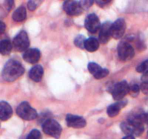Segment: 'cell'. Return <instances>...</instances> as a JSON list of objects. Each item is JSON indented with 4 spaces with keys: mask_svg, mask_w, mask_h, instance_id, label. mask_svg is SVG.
Wrapping results in <instances>:
<instances>
[{
    "mask_svg": "<svg viewBox=\"0 0 148 139\" xmlns=\"http://www.w3.org/2000/svg\"><path fill=\"white\" fill-rule=\"evenodd\" d=\"M140 119L143 123L148 125V114H140Z\"/></svg>",
    "mask_w": 148,
    "mask_h": 139,
    "instance_id": "obj_30",
    "label": "cell"
},
{
    "mask_svg": "<svg viewBox=\"0 0 148 139\" xmlns=\"http://www.w3.org/2000/svg\"><path fill=\"white\" fill-rule=\"evenodd\" d=\"M27 17L26 10L23 6L19 7L12 14V19L16 22H22L25 20Z\"/></svg>",
    "mask_w": 148,
    "mask_h": 139,
    "instance_id": "obj_19",
    "label": "cell"
},
{
    "mask_svg": "<svg viewBox=\"0 0 148 139\" xmlns=\"http://www.w3.org/2000/svg\"><path fill=\"white\" fill-rule=\"evenodd\" d=\"M111 2V1H107V0H98L96 1V4H98L100 7H105V6L108 5L109 3Z\"/></svg>",
    "mask_w": 148,
    "mask_h": 139,
    "instance_id": "obj_29",
    "label": "cell"
},
{
    "mask_svg": "<svg viewBox=\"0 0 148 139\" xmlns=\"http://www.w3.org/2000/svg\"><path fill=\"white\" fill-rule=\"evenodd\" d=\"M99 41L95 38H89L86 39L85 43V49L90 52H95L99 48Z\"/></svg>",
    "mask_w": 148,
    "mask_h": 139,
    "instance_id": "obj_18",
    "label": "cell"
},
{
    "mask_svg": "<svg viewBox=\"0 0 148 139\" xmlns=\"http://www.w3.org/2000/svg\"><path fill=\"white\" fill-rule=\"evenodd\" d=\"M24 72V67L20 62L15 59H11L4 65L2 71V77L5 81L12 82L20 78Z\"/></svg>",
    "mask_w": 148,
    "mask_h": 139,
    "instance_id": "obj_2",
    "label": "cell"
},
{
    "mask_svg": "<svg viewBox=\"0 0 148 139\" xmlns=\"http://www.w3.org/2000/svg\"><path fill=\"white\" fill-rule=\"evenodd\" d=\"M42 128L45 133L55 138H59L62 131L60 124L57 121L52 119L44 121L42 125Z\"/></svg>",
    "mask_w": 148,
    "mask_h": 139,
    "instance_id": "obj_3",
    "label": "cell"
},
{
    "mask_svg": "<svg viewBox=\"0 0 148 139\" xmlns=\"http://www.w3.org/2000/svg\"><path fill=\"white\" fill-rule=\"evenodd\" d=\"M13 46L19 52H25L30 46V41L27 33L24 30L20 31L13 39Z\"/></svg>",
    "mask_w": 148,
    "mask_h": 139,
    "instance_id": "obj_5",
    "label": "cell"
},
{
    "mask_svg": "<svg viewBox=\"0 0 148 139\" xmlns=\"http://www.w3.org/2000/svg\"><path fill=\"white\" fill-rule=\"evenodd\" d=\"M63 9L66 13L71 16H77L82 14L83 9L79 1H66L63 4Z\"/></svg>",
    "mask_w": 148,
    "mask_h": 139,
    "instance_id": "obj_8",
    "label": "cell"
},
{
    "mask_svg": "<svg viewBox=\"0 0 148 139\" xmlns=\"http://www.w3.org/2000/svg\"><path fill=\"white\" fill-rule=\"evenodd\" d=\"M140 90L145 95H148V83H142L140 85Z\"/></svg>",
    "mask_w": 148,
    "mask_h": 139,
    "instance_id": "obj_26",
    "label": "cell"
},
{
    "mask_svg": "<svg viewBox=\"0 0 148 139\" xmlns=\"http://www.w3.org/2000/svg\"><path fill=\"white\" fill-rule=\"evenodd\" d=\"M141 80L143 83H148V72L143 74L141 78Z\"/></svg>",
    "mask_w": 148,
    "mask_h": 139,
    "instance_id": "obj_32",
    "label": "cell"
},
{
    "mask_svg": "<svg viewBox=\"0 0 148 139\" xmlns=\"http://www.w3.org/2000/svg\"><path fill=\"white\" fill-rule=\"evenodd\" d=\"M124 106H125V103L122 102V101L111 104L107 109V114L110 117H116L119 114L120 110Z\"/></svg>",
    "mask_w": 148,
    "mask_h": 139,
    "instance_id": "obj_17",
    "label": "cell"
},
{
    "mask_svg": "<svg viewBox=\"0 0 148 139\" xmlns=\"http://www.w3.org/2000/svg\"><path fill=\"white\" fill-rule=\"evenodd\" d=\"M89 72L92 74L95 79H102L106 78L109 73L108 69H104L95 62H90L88 65Z\"/></svg>",
    "mask_w": 148,
    "mask_h": 139,
    "instance_id": "obj_11",
    "label": "cell"
},
{
    "mask_svg": "<svg viewBox=\"0 0 148 139\" xmlns=\"http://www.w3.org/2000/svg\"><path fill=\"white\" fill-rule=\"evenodd\" d=\"M5 29H6L5 24H4L2 21H1L0 22V33L2 34V33L4 32V30H5Z\"/></svg>",
    "mask_w": 148,
    "mask_h": 139,
    "instance_id": "obj_31",
    "label": "cell"
},
{
    "mask_svg": "<svg viewBox=\"0 0 148 139\" xmlns=\"http://www.w3.org/2000/svg\"><path fill=\"white\" fill-rule=\"evenodd\" d=\"M85 38L82 35H79L75 39V46H77L79 49H84L85 48Z\"/></svg>",
    "mask_w": 148,
    "mask_h": 139,
    "instance_id": "obj_21",
    "label": "cell"
},
{
    "mask_svg": "<svg viewBox=\"0 0 148 139\" xmlns=\"http://www.w3.org/2000/svg\"><path fill=\"white\" fill-rule=\"evenodd\" d=\"M85 27L92 33H95L101 29V22L95 14H90L87 16L85 20Z\"/></svg>",
    "mask_w": 148,
    "mask_h": 139,
    "instance_id": "obj_9",
    "label": "cell"
},
{
    "mask_svg": "<svg viewBox=\"0 0 148 139\" xmlns=\"http://www.w3.org/2000/svg\"><path fill=\"white\" fill-rule=\"evenodd\" d=\"M130 87L126 81H121L116 84L111 90V94L114 99L119 101L124 98L127 94L130 93Z\"/></svg>",
    "mask_w": 148,
    "mask_h": 139,
    "instance_id": "obj_7",
    "label": "cell"
},
{
    "mask_svg": "<svg viewBox=\"0 0 148 139\" xmlns=\"http://www.w3.org/2000/svg\"><path fill=\"white\" fill-rule=\"evenodd\" d=\"M17 115L25 120H33L37 117V111L27 102H22L16 109Z\"/></svg>",
    "mask_w": 148,
    "mask_h": 139,
    "instance_id": "obj_4",
    "label": "cell"
},
{
    "mask_svg": "<svg viewBox=\"0 0 148 139\" xmlns=\"http://www.w3.org/2000/svg\"><path fill=\"white\" fill-rule=\"evenodd\" d=\"M122 139H135V138H134V136H125V137H124V138H123Z\"/></svg>",
    "mask_w": 148,
    "mask_h": 139,
    "instance_id": "obj_33",
    "label": "cell"
},
{
    "mask_svg": "<svg viewBox=\"0 0 148 139\" xmlns=\"http://www.w3.org/2000/svg\"><path fill=\"white\" fill-rule=\"evenodd\" d=\"M137 71L140 73H146L148 72V59L145 60V62H142L140 65H138L137 67Z\"/></svg>",
    "mask_w": 148,
    "mask_h": 139,
    "instance_id": "obj_22",
    "label": "cell"
},
{
    "mask_svg": "<svg viewBox=\"0 0 148 139\" xmlns=\"http://www.w3.org/2000/svg\"><path fill=\"white\" fill-rule=\"evenodd\" d=\"M12 109L10 104L5 101L0 102V119L2 121L7 120L12 117Z\"/></svg>",
    "mask_w": 148,
    "mask_h": 139,
    "instance_id": "obj_16",
    "label": "cell"
},
{
    "mask_svg": "<svg viewBox=\"0 0 148 139\" xmlns=\"http://www.w3.org/2000/svg\"><path fill=\"white\" fill-rule=\"evenodd\" d=\"M27 7H28V9L30 11H33V10H36V7H37V4H36V1H29L28 2H27Z\"/></svg>",
    "mask_w": 148,
    "mask_h": 139,
    "instance_id": "obj_27",
    "label": "cell"
},
{
    "mask_svg": "<svg viewBox=\"0 0 148 139\" xmlns=\"http://www.w3.org/2000/svg\"><path fill=\"white\" fill-rule=\"evenodd\" d=\"M4 4H5L6 9H7L8 11H10L14 6V1L12 0H7V1H4Z\"/></svg>",
    "mask_w": 148,
    "mask_h": 139,
    "instance_id": "obj_28",
    "label": "cell"
},
{
    "mask_svg": "<svg viewBox=\"0 0 148 139\" xmlns=\"http://www.w3.org/2000/svg\"><path fill=\"white\" fill-rule=\"evenodd\" d=\"M80 5L83 10H86V9L90 8L91 6L93 4V1L92 0H83V1H79Z\"/></svg>",
    "mask_w": 148,
    "mask_h": 139,
    "instance_id": "obj_24",
    "label": "cell"
},
{
    "mask_svg": "<svg viewBox=\"0 0 148 139\" xmlns=\"http://www.w3.org/2000/svg\"><path fill=\"white\" fill-rule=\"evenodd\" d=\"M126 30V22L123 18H119L112 23L111 36L114 39H119L123 36Z\"/></svg>",
    "mask_w": 148,
    "mask_h": 139,
    "instance_id": "obj_10",
    "label": "cell"
},
{
    "mask_svg": "<svg viewBox=\"0 0 148 139\" xmlns=\"http://www.w3.org/2000/svg\"><path fill=\"white\" fill-rule=\"evenodd\" d=\"M43 75V68L41 65H36L30 69L29 77L34 82H40Z\"/></svg>",
    "mask_w": 148,
    "mask_h": 139,
    "instance_id": "obj_15",
    "label": "cell"
},
{
    "mask_svg": "<svg viewBox=\"0 0 148 139\" xmlns=\"http://www.w3.org/2000/svg\"><path fill=\"white\" fill-rule=\"evenodd\" d=\"M111 27L112 23L111 22H106L101 25L99 33V42L101 43H106L109 41L111 36Z\"/></svg>",
    "mask_w": 148,
    "mask_h": 139,
    "instance_id": "obj_13",
    "label": "cell"
},
{
    "mask_svg": "<svg viewBox=\"0 0 148 139\" xmlns=\"http://www.w3.org/2000/svg\"><path fill=\"white\" fill-rule=\"evenodd\" d=\"M12 44L8 39H4L0 42V52L2 55H7L11 52Z\"/></svg>",
    "mask_w": 148,
    "mask_h": 139,
    "instance_id": "obj_20",
    "label": "cell"
},
{
    "mask_svg": "<svg viewBox=\"0 0 148 139\" xmlns=\"http://www.w3.org/2000/svg\"><path fill=\"white\" fill-rule=\"evenodd\" d=\"M140 91V85H137V84H134V85H132L130 87V92H131L133 96H137L139 94Z\"/></svg>",
    "mask_w": 148,
    "mask_h": 139,
    "instance_id": "obj_25",
    "label": "cell"
},
{
    "mask_svg": "<svg viewBox=\"0 0 148 139\" xmlns=\"http://www.w3.org/2000/svg\"><path fill=\"white\" fill-rule=\"evenodd\" d=\"M121 130L127 136H140L144 132V123L140 119V114L132 116L127 121L123 122L120 125Z\"/></svg>",
    "mask_w": 148,
    "mask_h": 139,
    "instance_id": "obj_1",
    "label": "cell"
},
{
    "mask_svg": "<svg viewBox=\"0 0 148 139\" xmlns=\"http://www.w3.org/2000/svg\"><path fill=\"white\" fill-rule=\"evenodd\" d=\"M42 136L40 131L36 129L31 130L28 135H27L26 139H41Z\"/></svg>",
    "mask_w": 148,
    "mask_h": 139,
    "instance_id": "obj_23",
    "label": "cell"
},
{
    "mask_svg": "<svg viewBox=\"0 0 148 139\" xmlns=\"http://www.w3.org/2000/svg\"><path fill=\"white\" fill-rule=\"evenodd\" d=\"M66 124L73 128H82L86 125V120L82 117L74 114H67L66 117Z\"/></svg>",
    "mask_w": 148,
    "mask_h": 139,
    "instance_id": "obj_12",
    "label": "cell"
},
{
    "mask_svg": "<svg viewBox=\"0 0 148 139\" xmlns=\"http://www.w3.org/2000/svg\"><path fill=\"white\" fill-rule=\"evenodd\" d=\"M147 134H148V131H147Z\"/></svg>",
    "mask_w": 148,
    "mask_h": 139,
    "instance_id": "obj_34",
    "label": "cell"
},
{
    "mask_svg": "<svg viewBox=\"0 0 148 139\" xmlns=\"http://www.w3.org/2000/svg\"><path fill=\"white\" fill-rule=\"evenodd\" d=\"M23 57L25 62L30 64H36L40 58V52L37 49H29L24 52Z\"/></svg>",
    "mask_w": 148,
    "mask_h": 139,
    "instance_id": "obj_14",
    "label": "cell"
},
{
    "mask_svg": "<svg viewBox=\"0 0 148 139\" xmlns=\"http://www.w3.org/2000/svg\"><path fill=\"white\" fill-rule=\"evenodd\" d=\"M118 55L121 60L127 62L134 56V49L131 44L126 41H121L118 46Z\"/></svg>",
    "mask_w": 148,
    "mask_h": 139,
    "instance_id": "obj_6",
    "label": "cell"
}]
</instances>
